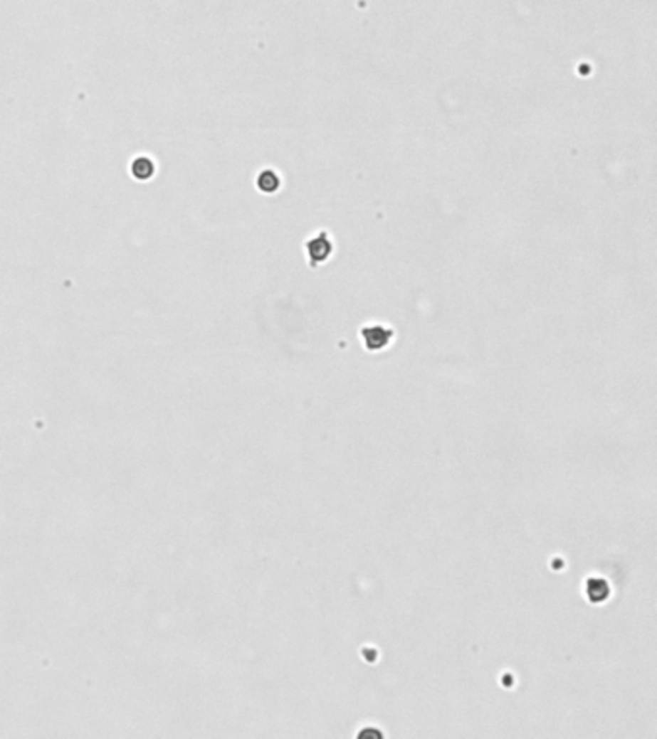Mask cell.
<instances>
[{
    "label": "cell",
    "mask_w": 657,
    "mask_h": 739,
    "mask_svg": "<svg viewBox=\"0 0 657 739\" xmlns=\"http://www.w3.org/2000/svg\"><path fill=\"white\" fill-rule=\"evenodd\" d=\"M133 171H135V176L137 177H149L152 174V164L149 162L147 158H143V160H137L135 166H133Z\"/></svg>",
    "instance_id": "1"
}]
</instances>
